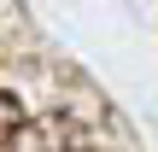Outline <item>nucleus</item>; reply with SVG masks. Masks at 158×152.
I'll list each match as a JSON object with an SVG mask.
<instances>
[{
  "label": "nucleus",
  "mask_w": 158,
  "mask_h": 152,
  "mask_svg": "<svg viewBox=\"0 0 158 152\" xmlns=\"http://www.w3.org/2000/svg\"><path fill=\"white\" fill-rule=\"evenodd\" d=\"M18 123H23V111H18V100H12V94H0V135H12Z\"/></svg>",
  "instance_id": "obj_1"
}]
</instances>
